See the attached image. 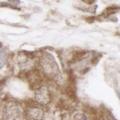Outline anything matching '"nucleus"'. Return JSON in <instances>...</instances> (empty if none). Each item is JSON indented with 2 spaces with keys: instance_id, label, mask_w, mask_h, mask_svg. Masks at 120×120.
Masks as SVG:
<instances>
[{
  "instance_id": "f257e3e1",
  "label": "nucleus",
  "mask_w": 120,
  "mask_h": 120,
  "mask_svg": "<svg viewBox=\"0 0 120 120\" xmlns=\"http://www.w3.org/2000/svg\"><path fill=\"white\" fill-rule=\"evenodd\" d=\"M40 64L44 73L48 76H55L58 74V66L51 55H44L41 59Z\"/></svg>"
},
{
  "instance_id": "f03ea898",
  "label": "nucleus",
  "mask_w": 120,
  "mask_h": 120,
  "mask_svg": "<svg viewBox=\"0 0 120 120\" xmlns=\"http://www.w3.org/2000/svg\"><path fill=\"white\" fill-rule=\"evenodd\" d=\"M20 115V108L15 102H8L3 108L4 120H15Z\"/></svg>"
},
{
  "instance_id": "7ed1b4c3",
  "label": "nucleus",
  "mask_w": 120,
  "mask_h": 120,
  "mask_svg": "<svg viewBox=\"0 0 120 120\" xmlns=\"http://www.w3.org/2000/svg\"><path fill=\"white\" fill-rule=\"evenodd\" d=\"M50 92L46 86H42L38 89L35 93V100L41 104H46L50 101Z\"/></svg>"
},
{
  "instance_id": "20e7f679",
  "label": "nucleus",
  "mask_w": 120,
  "mask_h": 120,
  "mask_svg": "<svg viewBox=\"0 0 120 120\" xmlns=\"http://www.w3.org/2000/svg\"><path fill=\"white\" fill-rule=\"evenodd\" d=\"M43 113L40 109L31 108L26 112V120H41Z\"/></svg>"
},
{
  "instance_id": "39448f33",
  "label": "nucleus",
  "mask_w": 120,
  "mask_h": 120,
  "mask_svg": "<svg viewBox=\"0 0 120 120\" xmlns=\"http://www.w3.org/2000/svg\"><path fill=\"white\" fill-rule=\"evenodd\" d=\"M7 55L4 51H0V68L3 67L7 63Z\"/></svg>"
},
{
  "instance_id": "423d86ee",
  "label": "nucleus",
  "mask_w": 120,
  "mask_h": 120,
  "mask_svg": "<svg viewBox=\"0 0 120 120\" xmlns=\"http://www.w3.org/2000/svg\"><path fill=\"white\" fill-rule=\"evenodd\" d=\"M87 64H88V59H84L81 60L80 62H79L76 67H77V68L79 70H82L85 68V67Z\"/></svg>"
},
{
  "instance_id": "0eeeda50",
  "label": "nucleus",
  "mask_w": 120,
  "mask_h": 120,
  "mask_svg": "<svg viewBox=\"0 0 120 120\" xmlns=\"http://www.w3.org/2000/svg\"><path fill=\"white\" fill-rule=\"evenodd\" d=\"M74 120H86V117L83 114H76L74 116Z\"/></svg>"
},
{
  "instance_id": "6e6552de",
  "label": "nucleus",
  "mask_w": 120,
  "mask_h": 120,
  "mask_svg": "<svg viewBox=\"0 0 120 120\" xmlns=\"http://www.w3.org/2000/svg\"><path fill=\"white\" fill-rule=\"evenodd\" d=\"M10 2H11L12 3H14V4H15V3H19V0H9Z\"/></svg>"
},
{
  "instance_id": "1a4fd4ad",
  "label": "nucleus",
  "mask_w": 120,
  "mask_h": 120,
  "mask_svg": "<svg viewBox=\"0 0 120 120\" xmlns=\"http://www.w3.org/2000/svg\"><path fill=\"white\" fill-rule=\"evenodd\" d=\"M82 1L86 2V3H91V2L93 1V0H82Z\"/></svg>"
}]
</instances>
